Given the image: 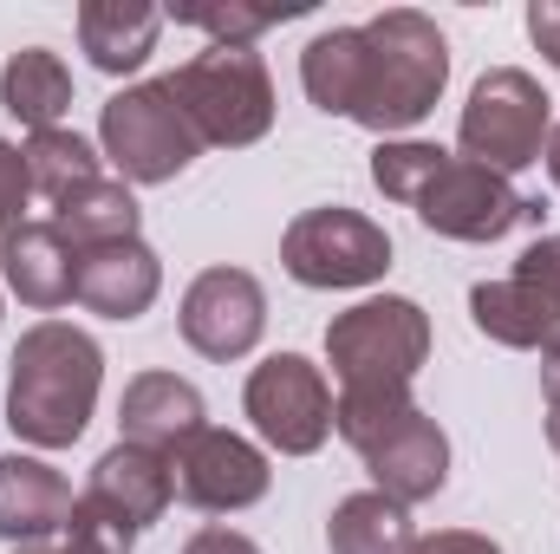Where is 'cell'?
<instances>
[{"label":"cell","mask_w":560,"mask_h":554,"mask_svg":"<svg viewBox=\"0 0 560 554\" xmlns=\"http://www.w3.org/2000/svg\"><path fill=\"white\" fill-rule=\"evenodd\" d=\"M13 554H66L59 542H26V549H13Z\"/></svg>","instance_id":"cell-36"},{"label":"cell","mask_w":560,"mask_h":554,"mask_svg":"<svg viewBox=\"0 0 560 554\" xmlns=\"http://www.w3.org/2000/svg\"><path fill=\"white\" fill-rule=\"evenodd\" d=\"M359 33H365V72H359L352 125L385 143L436 112L450 85V39L418 7H385Z\"/></svg>","instance_id":"cell-2"},{"label":"cell","mask_w":560,"mask_h":554,"mask_svg":"<svg viewBox=\"0 0 560 554\" xmlns=\"http://www.w3.org/2000/svg\"><path fill=\"white\" fill-rule=\"evenodd\" d=\"M72 249H98V242H131L138 235V196H131V183H118V176H98V183H85V189H72L52 216H46Z\"/></svg>","instance_id":"cell-23"},{"label":"cell","mask_w":560,"mask_h":554,"mask_svg":"<svg viewBox=\"0 0 560 554\" xmlns=\"http://www.w3.org/2000/svg\"><path fill=\"white\" fill-rule=\"evenodd\" d=\"M20 157H26V183H33V196H46L52 209H59L72 189H85V183L105 176V150H98L92 138H79L72 125H59V131H33V138L20 143Z\"/></svg>","instance_id":"cell-24"},{"label":"cell","mask_w":560,"mask_h":554,"mask_svg":"<svg viewBox=\"0 0 560 554\" xmlns=\"http://www.w3.org/2000/svg\"><path fill=\"white\" fill-rule=\"evenodd\" d=\"M326 549L332 554H411L418 549V522L405 503L378 496V489H359L332 509L326 522Z\"/></svg>","instance_id":"cell-22"},{"label":"cell","mask_w":560,"mask_h":554,"mask_svg":"<svg viewBox=\"0 0 560 554\" xmlns=\"http://www.w3.org/2000/svg\"><path fill=\"white\" fill-rule=\"evenodd\" d=\"M541 399H548V405H560V333L541 346Z\"/></svg>","instance_id":"cell-33"},{"label":"cell","mask_w":560,"mask_h":554,"mask_svg":"<svg viewBox=\"0 0 560 554\" xmlns=\"http://www.w3.org/2000/svg\"><path fill=\"white\" fill-rule=\"evenodd\" d=\"M0 280L20 307L59 313L79 300V249L52 222H20L13 235H0Z\"/></svg>","instance_id":"cell-14"},{"label":"cell","mask_w":560,"mask_h":554,"mask_svg":"<svg viewBox=\"0 0 560 554\" xmlns=\"http://www.w3.org/2000/svg\"><path fill=\"white\" fill-rule=\"evenodd\" d=\"M170 476H176V496L202 516H242L275 489L268 450L248 443L242 430H215V424H202L196 437H183L170 450Z\"/></svg>","instance_id":"cell-10"},{"label":"cell","mask_w":560,"mask_h":554,"mask_svg":"<svg viewBox=\"0 0 560 554\" xmlns=\"http://www.w3.org/2000/svg\"><path fill=\"white\" fill-rule=\"evenodd\" d=\"M548 443H555V457H560V405H548Z\"/></svg>","instance_id":"cell-35"},{"label":"cell","mask_w":560,"mask_h":554,"mask_svg":"<svg viewBox=\"0 0 560 554\" xmlns=\"http://www.w3.org/2000/svg\"><path fill=\"white\" fill-rule=\"evenodd\" d=\"M176 326H183V346L215 359V366L248 359L261 346V333H268V293L248 268H202L183 287Z\"/></svg>","instance_id":"cell-11"},{"label":"cell","mask_w":560,"mask_h":554,"mask_svg":"<svg viewBox=\"0 0 560 554\" xmlns=\"http://www.w3.org/2000/svg\"><path fill=\"white\" fill-rule=\"evenodd\" d=\"M209 424V405H202V392L189 385V379H176V372H138L131 385H125V399H118V430H125V443H143V450H176L183 437H196Z\"/></svg>","instance_id":"cell-16"},{"label":"cell","mask_w":560,"mask_h":554,"mask_svg":"<svg viewBox=\"0 0 560 554\" xmlns=\"http://www.w3.org/2000/svg\"><path fill=\"white\" fill-rule=\"evenodd\" d=\"M300 7H242V0H189L176 7V26H196L209 33V46H255L268 26L293 20Z\"/></svg>","instance_id":"cell-26"},{"label":"cell","mask_w":560,"mask_h":554,"mask_svg":"<svg viewBox=\"0 0 560 554\" xmlns=\"http://www.w3.org/2000/svg\"><path fill=\"white\" fill-rule=\"evenodd\" d=\"M183 554H261V549H255L242 529H222V522H215V529H196V535L183 542Z\"/></svg>","instance_id":"cell-32"},{"label":"cell","mask_w":560,"mask_h":554,"mask_svg":"<svg viewBox=\"0 0 560 554\" xmlns=\"http://www.w3.org/2000/svg\"><path fill=\"white\" fill-rule=\"evenodd\" d=\"M26 203H33V183H26V157L20 143L0 138V235H13L26 222Z\"/></svg>","instance_id":"cell-28"},{"label":"cell","mask_w":560,"mask_h":554,"mask_svg":"<svg viewBox=\"0 0 560 554\" xmlns=\"http://www.w3.org/2000/svg\"><path fill=\"white\" fill-rule=\"evenodd\" d=\"M98 150L118 170V183H176L209 143L196 138V125L176 105L170 79H143V85H125V92L105 99Z\"/></svg>","instance_id":"cell-6"},{"label":"cell","mask_w":560,"mask_h":554,"mask_svg":"<svg viewBox=\"0 0 560 554\" xmlns=\"http://www.w3.org/2000/svg\"><path fill=\"white\" fill-rule=\"evenodd\" d=\"M430 359V313L411 293H372L326 326V366L339 392H392L411 385Z\"/></svg>","instance_id":"cell-4"},{"label":"cell","mask_w":560,"mask_h":554,"mask_svg":"<svg viewBox=\"0 0 560 554\" xmlns=\"http://www.w3.org/2000/svg\"><path fill=\"white\" fill-rule=\"evenodd\" d=\"M85 496H98L105 509H118L131 529H150V522H163V509L176 503L170 457L118 437V443H112V450L92 463V483H85Z\"/></svg>","instance_id":"cell-17"},{"label":"cell","mask_w":560,"mask_h":554,"mask_svg":"<svg viewBox=\"0 0 560 554\" xmlns=\"http://www.w3.org/2000/svg\"><path fill=\"white\" fill-rule=\"evenodd\" d=\"M280 268L300 280V287H319V293H346V287H372V280L392 275V235L346 209V203H319V209H300L280 235Z\"/></svg>","instance_id":"cell-7"},{"label":"cell","mask_w":560,"mask_h":554,"mask_svg":"<svg viewBox=\"0 0 560 554\" xmlns=\"http://www.w3.org/2000/svg\"><path fill=\"white\" fill-rule=\"evenodd\" d=\"M72 483L46 463V457H0V542L26 549V542H52L72 516Z\"/></svg>","instance_id":"cell-15"},{"label":"cell","mask_w":560,"mask_h":554,"mask_svg":"<svg viewBox=\"0 0 560 554\" xmlns=\"http://www.w3.org/2000/svg\"><path fill=\"white\" fill-rule=\"evenodd\" d=\"M541 163H548V176H555V189H560V125H555V138H548V150H541Z\"/></svg>","instance_id":"cell-34"},{"label":"cell","mask_w":560,"mask_h":554,"mask_svg":"<svg viewBox=\"0 0 560 554\" xmlns=\"http://www.w3.org/2000/svg\"><path fill=\"white\" fill-rule=\"evenodd\" d=\"M359 72H365V33L359 26H326L300 53V85H306L313 112H326V118H352Z\"/></svg>","instance_id":"cell-21"},{"label":"cell","mask_w":560,"mask_h":554,"mask_svg":"<svg viewBox=\"0 0 560 554\" xmlns=\"http://www.w3.org/2000/svg\"><path fill=\"white\" fill-rule=\"evenodd\" d=\"M0 112L33 138V131H59L72 112V72L52 46H20L0 66Z\"/></svg>","instance_id":"cell-19"},{"label":"cell","mask_w":560,"mask_h":554,"mask_svg":"<svg viewBox=\"0 0 560 554\" xmlns=\"http://www.w3.org/2000/svg\"><path fill=\"white\" fill-rule=\"evenodd\" d=\"M359 457L372 470V489L392 496V503H405V509L443 496V483H450V437H443V424L423 412V405L405 412L378 443H365Z\"/></svg>","instance_id":"cell-12"},{"label":"cell","mask_w":560,"mask_h":554,"mask_svg":"<svg viewBox=\"0 0 560 554\" xmlns=\"http://www.w3.org/2000/svg\"><path fill=\"white\" fill-rule=\"evenodd\" d=\"M170 92L202 143L248 150L275 131V72L255 46H202L170 72Z\"/></svg>","instance_id":"cell-3"},{"label":"cell","mask_w":560,"mask_h":554,"mask_svg":"<svg viewBox=\"0 0 560 554\" xmlns=\"http://www.w3.org/2000/svg\"><path fill=\"white\" fill-rule=\"evenodd\" d=\"M59 549L66 554H131L138 549V529L118 509H105L98 496H79L72 516H66V529H59Z\"/></svg>","instance_id":"cell-27"},{"label":"cell","mask_w":560,"mask_h":554,"mask_svg":"<svg viewBox=\"0 0 560 554\" xmlns=\"http://www.w3.org/2000/svg\"><path fill=\"white\" fill-rule=\"evenodd\" d=\"M555 138V99L541 92L535 72L522 66H495L469 85V105L456 118V157L515 176L528 163H541V150Z\"/></svg>","instance_id":"cell-5"},{"label":"cell","mask_w":560,"mask_h":554,"mask_svg":"<svg viewBox=\"0 0 560 554\" xmlns=\"http://www.w3.org/2000/svg\"><path fill=\"white\" fill-rule=\"evenodd\" d=\"M411 554H502V542H489L476 529H436V535H418Z\"/></svg>","instance_id":"cell-30"},{"label":"cell","mask_w":560,"mask_h":554,"mask_svg":"<svg viewBox=\"0 0 560 554\" xmlns=\"http://www.w3.org/2000/svg\"><path fill=\"white\" fill-rule=\"evenodd\" d=\"M411 209H418L423 229L443 235V242H502V235L541 222V203L522 196L515 176H495V170H482V163H469L456 150H450V163L430 176V189Z\"/></svg>","instance_id":"cell-8"},{"label":"cell","mask_w":560,"mask_h":554,"mask_svg":"<svg viewBox=\"0 0 560 554\" xmlns=\"http://www.w3.org/2000/svg\"><path fill=\"white\" fill-rule=\"evenodd\" d=\"M469 320H476L482 339H495V346H509V353H541L560 333V307L541 300L528 280H515V275L476 280V287H469Z\"/></svg>","instance_id":"cell-20"},{"label":"cell","mask_w":560,"mask_h":554,"mask_svg":"<svg viewBox=\"0 0 560 554\" xmlns=\"http://www.w3.org/2000/svg\"><path fill=\"white\" fill-rule=\"evenodd\" d=\"M450 163V150L443 143H423V138H385L372 150V183H378V196L385 203H418L423 189H430V176Z\"/></svg>","instance_id":"cell-25"},{"label":"cell","mask_w":560,"mask_h":554,"mask_svg":"<svg viewBox=\"0 0 560 554\" xmlns=\"http://www.w3.org/2000/svg\"><path fill=\"white\" fill-rule=\"evenodd\" d=\"M163 293V262L156 249L131 235V242H98L79 249V307L98 320H143Z\"/></svg>","instance_id":"cell-13"},{"label":"cell","mask_w":560,"mask_h":554,"mask_svg":"<svg viewBox=\"0 0 560 554\" xmlns=\"http://www.w3.org/2000/svg\"><path fill=\"white\" fill-rule=\"evenodd\" d=\"M528 39L541 46V59L560 72V0H535L528 7Z\"/></svg>","instance_id":"cell-31"},{"label":"cell","mask_w":560,"mask_h":554,"mask_svg":"<svg viewBox=\"0 0 560 554\" xmlns=\"http://www.w3.org/2000/svg\"><path fill=\"white\" fill-rule=\"evenodd\" d=\"M156 33H163V13L150 0H85L79 7V53L105 79H131L156 53Z\"/></svg>","instance_id":"cell-18"},{"label":"cell","mask_w":560,"mask_h":554,"mask_svg":"<svg viewBox=\"0 0 560 554\" xmlns=\"http://www.w3.org/2000/svg\"><path fill=\"white\" fill-rule=\"evenodd\" d=\"M242 412L255 424V437L280 450V457H313L332 437V385L313 359L300 353H275L248 372Z\"/></svg>","instance_id":"cell-9"},{"label":"cell","mask_w":560,"mask_h":554,"mask_svg":"<svg viewBox=\"0 0 560 554\" xmlns=\"http://www.w3.org/2000/svg\"><path fill=\"white\" fill-rule=\"evenodd\" d=\"M509 275L528 280L541 300H555V307H560V235H541L535 249H522V262H515Z\"/></svg>","instance_id":"cell-29"},{"label":"cell","mask_w":560,"mask_h":554,"mask_svg":"<svg viewBox=\"0 0 560 554\" xmlns=\"http://www.w3.org/2000/svg\"><path fill=\"white\" fill-rule=\"evenodd\" d=\"M105 346L72 320H39L7 359V424L26 450H72L98 412Z\"/></svg>","instance_id":"cell-1"}]
</instances>
